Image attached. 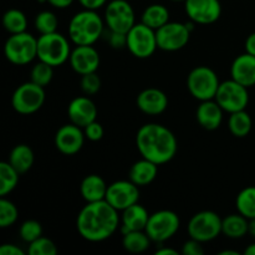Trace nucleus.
I'll return each instance as SVG.
<instances>
[{
    "label": "nucleus",
    "instance_id": "f257e3e1",
    "mask_svg": "<svg viewBox=\"0 0 255 255\" xmlns=\"http://www.w3.org/2000/svg\"><path fill=\"white\" fill-rule=\"evenodd\" d=\"M119 211L106 199L87 203L76 219V228L80 236L86 241L97 243L114 236L120 226Z\"/></svg>",
    "mask_w": 255,
    "mask_h": 255
},
{
    "label": "nucleus",
    "instance_id": "f03ea898",
    "mask_svg": "<svg viewBox=\"0 0 255 255\" xmlns=\"http://www.w3.org/2000/svg\"><path fill=\"white\" fill-rule=\"evenodd\" d=\"M136 146L143 158L158 166L172 161L178 147L173 132L159 124L143 125L137 131Z\"/></svg>",
    "mask_w": 255,
    "mask_h": 255
},
{
    "label": "nucleus",
    "instance_id": "7ed1b4c3",
    "mask_svg": "<svg viewBox=\"0 0 255 255\" xmlns=\"http://www.w3.org/2000/svg\"><path fill=\"white\" fill-rule=\"evenodd\" d=\"M104 34V20L96 10L84 9L70 20L69 36L75 45H94Z\"/></svg>",
    "mask_w": 255,
    "mask_h": 255
},
{
    "label": "nucleus",
    "instance_id": "20e7f679",
    "mask_svg": "<svg viewBox=\"0 0 255 255\" xmlns=\"http://www.w3.org/2000/svg\"><path fill=\"white\" fill-rule=\"evenodd\" d=\"M71 49L69 40L59 32L40 35L37 39V59L52 67L61 66L70 59Z\"/></svg>",
    "mask_w": 255,
    "mask_h": 255
},
{
    "label": "nucleus",
    "instance_id": "39448f33",
    "mask_svg": "<svg viewBox=\"0 0 255 255\" xmlns=\"http://www.w3.org/2000/svg\"><path fill=\"white\" fill-rule=\"evenodd\" d=\"M7 61L14 65H27L37 57V39L29 32L11 34L4 46Z\"/></svg>",
    "mask_w": 255,
    "mask_h": 255
},
{
    "label": "nucleus",
    "instance_id": "423d86ee",
    "mask_svg": "<svg viewBox=\"0 0 255 255\" xmlns=\"http://www.w3.org/2000/svg\"><path fill=\"white\" fill-rule=\"evenodd\" d=\"M221 85L218 76L208 66H197L187 77V87L192 96L198 101L214 100Z\"/></svg>",
    "mask_w": 255,
    "mask_h": 255
},
{
    "label": "nucleus",
    "instance_id": "0eeeda50",
    "mask_svg": "<svg viewBox=\"0 0 255 255\" xmlns=\"http://www.w3.org/2000/svg\"><path fill=\"white\" fill-rule=\"evenodd\" d=\"M223 219L212 211H202L194 214L188 222V236L201 243L212 242L222 233Z\"/></svg>",
    "mask_w": 255,
    "mask_h": 255
},
{
    "label": "nucleus",
    "instance_id": "6e6552de",
    "mask_svg": "<svg viewBox=\"0 0 255 255\" xmlns=\"http://www.w3.org/2000/svg\"><path fill=\"white\" fill-rule=\"evenodd\" d=\"M181 221L174 212L168 209L154 212L149 216L146 226V233L154 243H163L171 239L178 232Z\"/></svg>",
    "mask_w": 255,
    "mask_h": 255
},
{
    "label": "nucleus",
    "instance_id": "1a4fd4ad",
    "mask_svg": "<svg viewBox=\"0 0 255 255\" xmlns=\"http://www.w3.org/2000/svg\"><path fill=\"white\" fill-rule=\"evenodd\" d=\"M158 47L156 30L143 22L136 24L127 32V49L137 59H148Z\"/></svg>",
    "mask_w": 255,
    "mask_h": 255
},
{
    "label": "nucleus",
    "instance_id": "9d476101",
    "mask_svg": "<svg viewBox=\"0 0 255 255\" xmlns=\"http://www.w3.org/2000/svg\"><path fill=\"white\" fill-rule=\"evenodd\" d=\"M214 100L228 114L242 111L248 106V87L243 86L233 79L227 80V81L221 82Z\"/></svg>",
    "mask_w": 255,
    "mask_h": 255
},
{
    "label": "nucleus",
    "instance_id": "9b49d317",
    "mask_svg": "<svg viewBox=\"0 0 255 255\" xmlns=\"http://www.w3.org/2000/svg\"><path fill=\"white\" fill-rule=\"evenodd\" d=\"M45 102L44 87L29 81L20 85L14 91L11 105L20 115H31L39 111Z\"/></svg>",
    "mask_w": 255,
    "mask_h": 255
},
{
    "label": "nucleus",
    "instance_id": "f8f14e48",
    "mask_svg": "<svg viewBox=\"0 0 255 255\" xmlns=\"http://www.w3.org/2000/svg\"><path fill=\"white\" fill-rule=\"evenodd\" d=\"M105 24L111 31L127 34L136 25L132 5L126 0H111L105 9Z\"/></svg>",
    "mask_w": 255,
    "mask_h": 255
},
{
    "label": "nucleus",
    "instance_id": "ddd939ff",
    "mask_svg": "<svg viewBox=\"0 0 255 255\" xmlns=\"http://www.w3.org/2000/svg\"><path fill=\"white\" fill-rule=\"evenodd\" d=\"M156 36L158 49L163 51H178L188 44L191 30L187 24L168 21L166 25L156 30Z\"/></svg>",
    "mask_w": 255,
    "mask_h": 255
},
{
    "label": "nucleus",
    "instance_id": "4468645a",
    "mask_svg": "<svg viewBox=\"0 0 255 255\" xmlns=\"http://www.w3.org/2000/svg\"><path fill=\"white\" fill-rule=\"evenodd\" d=\"M139 187L132 181H116L107 188L106 201L119 212L138 203Z\"/></svg>",
    "mask_w": 255,
    "mask_h": 255
},
{
    "label": "nucleus",
    "instance_id": "2eb2a0df",
    "mask_svg": "<svg viewBox=\"0 0 255 255\" xmlns=\"http://www.w3.org/2000/svg\"><path fill=\"white\" fill-rule=\"evenodd\" d=\"M184 10L193 22L208 25L221 17L222 5L219 0H186Z\"/></svg>",
    "mask_w": 255,
    "mask_h": 255
},
{
    "label": "nucleus",
    "instance_id": "dca6fc26",
    "mask_svg": "<svg viewBox=\"0 0 255 255\" xmlns=\"http://www.w3.org/2000/svg\"><path fill=\"white\" fill-rule=\"evenodd\" d=\"M85 138L84 128L74 124L64 125L55 134V146L65 156H72L81 151Z\"/></svg>",
    "mask_w": 255,
    "mask_h": 255
},
{
    "label": "nucleus",
    "instance_id": "f3484780",
    "mask_svg": "<svg viewBox=\"0 0 255 255\" xmlns=\"http://www.w3.org/2000/svg\"><path fill=\"white\" fill-rule=\"evenodd\" d=\"M69 60L74 71L79 75L96 72L101 62L100 54L92 45H76V47L71 50Z\"/></svg>",
    "mask_w": 255,
    "mask_h": 255
},
{
    "label": "nucleus",
    "instance_id": "a211bd4d",
    "mask_svg": "<svg viewBox=\"0 0 255 255\" xmlns=\"http://www.w3.org/2000/svg\"><path fill=\"white\" fill-rule=\"evenodd\" d=\"M67 116H69L71 124L85 128L87 125L96 121L97 107L90 97H75L67 107Z\"/></svg>",
    "mask_w": 255,
    "mask_h": 255
},
{
    "label": "nucleus",
    "instance_id": "6ab92c4d",
    "mask_svg": "<svg viewBox=\"0 0 255 255\" xmlns=\"http://www.w3.org/2000/svg\"><path fill=\"white\" fill-rule=\"evenodd\" d=\"M136 104L143 114L157 116L166 111L168 106V97L162 90L149 87L139 92L136 99Z\"/></svg>",
    "mask_w": 255,
    "mask_h": 255
},
{
    "label": "nucleus",
    "instance_id": "aec40b11",
    "mask_svg": "<svg viewBox=\"0 0 255 255\" xmlns=\"http://www.w3.org/2000/svg\"><path fill=\"white\" fill-rule=\"evenodd\" d=\"M232 79L246 87L255 85V56L254 55L242 54L234 59L231 67Z\"/></svg>",
    "mask_w": 255,
    "mask_h": 255
},
{
    "label": "nucleus",
    "instance_id": "412c9836",
    "mask_svg": "<svg viewBox=\"0 0 255 255\" xmlns=\"http://www.w3.org/2000/svg\"><path fill=\"white\" fill-rule=\"evenodd\" d=\"M223 111L224 110L219 106L216 100H207V101H201L196 112L197 121L208 131H214L219 128L223 121Z\"/></svg>",
    "mask_w": 255,
    "mask_h": 255
},
{
    "label": "nucleus",
    "instance_id": "4be33fe9",
    "mask_svg": "<svg viewBox=\"0 0 255 255\" xmlns=\"http://www.w3.org/2000/svg\"><path fill=\"white\" fill-rule=\"evenodd\" d=\"M149 214L141 204L136 203L122 211L121 232L122 236L132 231H144L148 223Z\"/></svg>",
    "mask_w": 255,
    "mask_h": 255
},
{
    "label": "nucleus",
    "instance_id": "5701e85b",
    "mask_svg": "<svg viewBox=\"0 0 255 255\" xmlns=\"http://www.w3.org/2000/svg\"><path fill=\"white\" fill-rule=\"evenodd\" d=\"M107 188L109 186L106 184L105 179L99 174H89L85 177L80 186V193L82 198L87 202H99L106 199Z\"/></svg>",
    "mask_w": 255,
    "mask_h": 255
},
{
    "label": "nucleus",
    "instance_id": "b1692460",
    "mask_svg": "<svg viewBox=\"0 0 255 255\" xmlns=\"http://www.w3.org/2000/svg\"><path fill=\"white\" fill-rule=\"evenodd\" d=\"M158 173V164L142 157V159L134 162L128 172V179L133 182L136 186L143 187L156 179Z\"/></svg>",
    "mask_w": 255,
    "mask_h": 255
},
{
    "label": "nucleus",
    "instance_id": "393cba45",
    "mask_svg": "<svg viewBox=\"0 0 255 255\" xmlns=\"http://www.w3.org/2000/svg\"><path fill=\"white\" fill-rule=\"evenodd\" d=\"M249 232V219L238 214H231L222 221V233L232 239L243 238Z\"/></svg>",
    "mask_w": 255,
    "mask_h": 255
},
{
    "label": "nucleus",
    "instance_id": "a878e982",
    "mask_svg": "<svg viewBox=\"0 0 255 255\" xmlns=\"http://www.w3.org/2000/svg\"><path fill=\"white\" fill-rule=\"evenodd\" d=\"M7 162L20 174L26 173L34 164V152L27 144H17L10 152Z\"/></svg>",
    "mask_w": 255,
    "mask_h": 255
},
{
    "label": "nucleus",
    "instance_id": "bb28decb",
    "mask_svg": "<svg viewBox=\"0 0 255 255\" xmlns=\"http://www.w3.org/2000/svg\"><path fill=\"white\" fill-rule=\"evenodd\" d=\"M169 21V11L164 5L152 4L144 9L142 21L153 30H158Z\"/></svg>",
    "mask_w": 255,
    "mask_h": 255
},
{
    "label": "nucleus",
    "instance_id": "cd10ccee",
    "mask_svg": "<svg viewBox=\"0 0 255 255\" xmlns=\"http://www.w3.org/2000/svg\"><path fill=\"white\" fill-rule=\"evenodd\" d=\"M151 238L146 231H132L124 234L122 244L124 248L129 253H143L151 246Z\"/></svg>",
    "mask_w": 255,
    "mask_h": 255
},
{
    "label": "nucleus",
    "instance_id": "c85d7f7f",
    "mask_svg": "<svg viewBox=\"0 0 255 255\" xmlns=\"http://www.w3.org/2000/svg\"><path fill=\"white\" fill-rule=\"evenodd\" d=\"M252 126H253L252 117L246 110L233 112L229 116L228 127L233 136L239 137V138L248 136L249 132L252 131Z\"/></svg>",
    "mask_w": 255,
    "mask_h": 255
},
{
    "label": "nucleus",
    "instance_id": "c756f323",
    "mask_svg": "<svg viewBox=\"0 0 255 255\" xmlns=\"http://www.w3.org/2000/svg\"><path fill=\"white\" fill-rule=\"evenodd\" d=\"M19 176V172L9 162H0V196L5 197L14 191Z\"/></svg>",
    "mask_w": 255,
    "mask_h": 255
},
{
    "label": "nucleus",
    "instance_id": "7c9ffc66",
    "mask_svg": "<svg viewBox=\"0 0 255 255\" xmlns=\"http://www.w3.org/2000/svg\"><path fill=\"white\" fill-rule=\"evenodd\" d=\"M238 213L248 219L255 218V186L242 189L236 199Z\"/></svg>",
    "mask_w": 255,
    "mask_h": 255
},
{
    "label": "nucleus",
    "instance_id": "2f4dec72",
    "mask_svg": "<svg viewBox=\"0 0 255 255\" xmlns=\"http://www.w3.org/2000/svg\"><path fill=\"white\" fill-rule=\"evenodd\" d=\"M2 25L10 34H19L26 31L27 19L19 9H10L2 16Z\"/></svg>",
    "mask_w": 255,
    "mask_h": 255
},
{
    "label": "nucleus",
    "instance_id": "473e14b6",
    "mask_svg": "<svg viewBox=\"0 0 255 255\" xmlns=\"http://www.w3.org/2000/svg\"><path fill=\"white\" fill-rule=\"evenodd\" d=\"M52 76H54V67L44 61L35 64L30 71V81L41 87L47 86L51 82Z\"/></svg>",
    "mask_w": 255,
    "mask_h": 255
},
{
    "label": "nucleus",
    "instance_id": "72a5a7b5",
    "mask_svg": "<svg viewBox=\"0 0 255 255\" xmlns=\"http://www.w3.org/2000/svg\"><path fill=\"white\" fill-rule=\"evenodd\" d=\"M34 24L35 29L40 32V35L51 34V32H56L57 26H59V20L52 11L44 10L36 15Z\"/></svg>",
    "mask_w": 255,
    "mask_h": 255
},
{
    "label": "nucleus",
    "instance_id": "f704fd0d",
    "mask_svg": "<svg viewBox=\"0 0 255 255\" xmlns=\"http://www.w3.org/2000/svg\"><path fill=\"white\" fill-rule=\"evenodd\" d=\"M17 221V208L11 201L1 197L0 199V227L9 228Z\"/></svg>",
    "mask_w": 255,
    "mask_h": 255
},
{
    "label": "nucleus",
    "instance_id": "c9c22d12",
    "mask_svg": "<svg viewBox=\"0 0 255 255\" xmlns=\"http://www.w3.org/2000/svg\"><path fill=\"white\" fill-rule=\"evenodd\" d=\"M20 238L26 243H31V242L36 241L37 238L42 237V226L40 222L34 221V219H29L25 221L24 223L20 226L19 229Z\"/></svg>",
    "mask_w": 255,
    "mask_h": 255
},
{
    "label": "nucleus",
    "instance_id": "e433bc0d",
    "mask_svg": "<svg viewBox=\"0 0 255 255\" xmlns=\"http://www.w3.org/2000/svg\"><path fill=\"white\" fill-rule=\"evenodd\" d=\"M27 253L30 255H56L57 248L51 239L40 237L29 244Z\"/></svg>",
    "mask_w": 255,
    "mask_h": 255
},
{
    "label": "nucleus",
    "instance_id": "4c0bfd02",
    "mask_svg": "<svg viewBox=\"0 0 255 255\" xmlns=\"http://www.w3.org/2000/svg\"><path fill=\"white\" fill-rule=\"evenodd\" d=\"M82 92L87 96L97 94L101 89V79L96 72H90V74L81 75V81H80Z\"/></svg>",
    "mask_w": 255,
    "mask_h": 255
},
{
    "label": "nucleus",
    "instance_id": "58836bf2",
    "mask_svg": "<svg viewBox=\"0 0 255 255\" xmlns=\"http://www.w3.org/2000/svg\"><path fill=\"white\" fill-rule=\"evenodd\" d=\"M84 132L86 138L92 142L100 141V139H102V137H104V127H102V125L99 124L97 121H94L90 125H87L84 128Z\"/></svg>",
    "mask_w": 255,
    "mask_h": 255
},
{
    "label": "nucleus",
    "instance_id": "ea45409f",
    "mask_svg": "<svg viewBox=\"0 0 255 255\" xmlns=\"http://www.w3.org/2000/svg\"><path fill=\"white\" fill-rule=\"evenodd\" d=\"M182 253H183L184 255H203L204 249H203V247H202L201 242L191 238L189 241H187L186 243L183 244Z\"/></svg>",
    "mask_w": 255,
    "mask_h": 255
},
{
    "label": "nucleus",
    "instance_id": "a19ab883",
    "mask_svg": "<svg viewBox=\"0 0 255 255\" xmlns=\"http://www.w3.org/2000/svg\"><path fill=\"white\" fill-rule=\"evenodd\" d=\"M109 44L114 49H124V47H127V34L111 31V34L109 36Z\"/></svg>",
    "mask_w": 255,
    "mask_h": 255
},
{
    "label": "nucleus",
    "instance_id": "79ce46f5",
    "mask_svg": "<svg viewBox=\"0 0 255 255\" xmlns=\"http://www.w3.org/2000/svg\"><path fill=\"white\" fill-rule=\"evenodd\" d=\"M0 254L1 255H24V251L14 244H4L0 248Z\"/></svg>",
    "mask_w": 255,
    "mask_h": 255
},
{
    "label": "nucleus",
    "instance_id": "37998d69",
    "mask_svg": "<svg viewBox=\"0 0 255 255\" xmlns=\"http://www.w3.org/2000/svg\"><path fill=\"white\" fill-rule=\"evenodd\" d=\"M80 4L84 6V9L97 10L107 4V0H79Z\"/></svg>",
    "mask_w": 255,
    "mask_h": 255
},
{
    "label": "nucleus",
    "instance_id": "c03bdc74",
    "mask_svg": "<svg viewBox=\"0 0 255 255\" xmlns=\"http://www.w3.org/2000/svg\"><path fill=\"white\" fill-rule=\"evenodd\" d=\"M246 51L255 56V32L249 35L246 40Z\"/></svg>",
    "mask_w": 255,
    "mask_h": 255
},
{
    "label": "nucleus",
    "instance_id": "a18cd8bd",
    "mask_svg": "<svg viewBox=\"0 0 255 255\" xmlns=\"http://www.w3.org/2000/svg\"><path fill=\"white\" fill-rule=\"evenodd\" d=\"M47 2L57 9H66L74 2V0H47Z\"/></svg>",
    "mask_w": 255,
    "mask_h": 255
},
{
    "label": "nucleus",
    "instance_id": "49530a36",
    "mask_svg": "<svg viewBox=\"0 0 255 255\" xmlns=\"http://www.w3.org/2000/svg\"><path fill=\"white\" fill-rule=\"evenodd\" d=\"M156 255H178V252L172 248H168V247H162V248L157 249Z\"/></svg>",
    "mask_w": 255,
    "mask_h": 255
},
{
    "label": "nucleus",
    "instance_id": "de8ad7c7",
    "mask_svg": "<svg viewBox=\"0 0 255 255\" xmlns=\"http://www.w3.org/2000/svg\"><path fill=\"white\" fill-rule=\"evenodd\" d=\"M249 234H251L253 238H255V218L249 219Z\"/></svg>",
    "mask_w": 255,
    "mask_h": 255
},
{
    "label": "nucleus",
    "instance_id": "09e8293b",
    "mask_svg": "<svg viewBox=\"0 0 255 255\" xmlns=\"http://www.w3.org/2000/svg\"><path fill=\"white\" fill-rule=\"evenodd\" d=\"M244 254H246V255H255V243L247 247V249L244 251Z\"/></svg>",
    "mask_w": 255,
    "mask_h": 255
},
{
    "label": "nucleus",
    "instance_id": "8fccbe9b",
    "mask_svg": "<svg viewBox=\"0 0 255 255\" xmlns=\"http://www.w3.org/2000/svg\"><path fill=\"white\" fill-rule=\"evenodd\" d=\"M219 255H239L238 252H234V251H222L218 253Z\"/></svg>",
    "mask_w": 255,
    "mask_h": 255
},
{
    "label": "nucleus",
    "instance_id": "3c124183",
    "mask_svg": "<svg viewBox=\"0 0 255 255\" xmlns=\"http://www.w3.org/2000/svg\"><path fill=\"white\" fill-rule=\"evenodd\" d=\"M39 2H41V4H44V2H47V0H37Z\"/></svg>",
    "mask_w": 255,
    "mask_h": 255
},
{
    "label": "nucleus",
    "instance_id": "603ef678",
    "mask_svg": "<svg viewBox=\"0 0 255 255\" xmlns=\"http://www.w3.org/2000/svg\"><path fill=\"white\" fill-rule=\"evenodd\" d=\"M172 1H186V0H172Z\"/></svg>",
    "mask_w": 255,
    "mask_h": 255
}]
</instances>
